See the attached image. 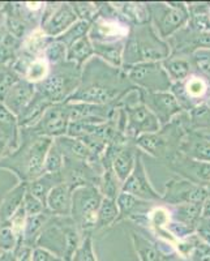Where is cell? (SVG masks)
Returning <instances> with one entry per match:
<instances>
[{"label": "cell", "mask_w": 210, "mask_h": 261, "mask_svg": "<svg viewBox=\"0 0 210 261\" xmlns=\"http://www.w3.org/2000/svg\"><path fill=\"white\" fill-rule=\"evenodd\" d=\"M137 88L130 84L123 68H115L94 57L83 67L78 89L67 102L110 105L120 102Z\"/></svg>", "instance_id": "6da1fadb"}, {"label": "cell", "mask_w": 210, "mask_h": 261, "mask_svg": "<svg viewBox=\"0 0 210 261\" xmlns=\"http://www.w3.org/2000/svg\"><path fill=\"white\" fill-rule=\"evenodd\" d=\"M54 140L21 128L20 145L0 161V169L13 172L18 181L30 183L45 174V161Z\"/></svg>", "instance_id": "7a4b0ae2"}, {"label": "cell", "mask_w": 210, "mask_h": 261, "mask_svg": "<svg viewBox=\"0 0 210 261\" xmlns=\"http://www.w3.org/2000/svg\"><path fill=\"white\" fill-rule=\"evenodd\" d=\"M169 41L161 38L151 22L130 27L123 54V68L141 63L165 62L171 57Z\"/></svg>", "instance_id": "3957f363"}, {"label": "cell", "mask_w": 210, "mask_h": 261, "mask_svg": "<svg viewBox=\"0 0 210 261\" xmlns=\"http://www.w3.org/2000/svg\"><path fill=\"white\" fill-rule=\"evenodd\" d=\"M83 68L71 62L51 65L46 80L37 84V92L46 97L51 103L67 102L74 94L81 83Z\"/></svg>", "instance_id": "277c9868"}, {"label": "cell", "mask_w": 210, "mask_h": 261, "mask_svg": "<svg viewBox=\"0 0 210 261\" xmlns=\"http://www.w3.org/2000/svg\"><path fill=\"white\" fill-rule=\"evenodd\" d=\"M102 200L103 196L97 186L78 187L72 193L71 218L83 237L92 235V231H94L98 209L101 206Z\"/></svg>", "instance_id": "5b68a950"}, {"label": "cell", "mask_w": 210, "mask_h": 261, "mask_svg": "<svg viewBox=\"0 0 210 261\" xmlns=\"http://www.w3.org/2000/svg\"><path fill=\"white\" fill-rule=\"evenodd\" d=\"M146 7L149 9L151 25L165 41L178 34L186 25H188L190 11L187 3H146Z\"/></svg>", "instance_id": "8992f818"}, {"label": "cell", "mask_w": 210, "mask_h": 261, "mask_svg": "<svg viewBox=\"0 0 210 261\" xmlns=\"http://www.w3.org/2000/svg\"><path fill=\"white\" fill-rule=\"evenodd\" d=\"M123 71L132 85L146 92H170L174 85L162 62L141 63L124 67Z\"/></svg>", "instance_id": "52a82bcc"}, {"label": "cell", "mask_w": 210, "mask_h": 261, "mask_svg": "<svg viewBox=\"0 0 210 261\" xmlns=\"http://www.w3.org/2000/svg\"><path fill=\"white\" fill-rule=\"evenodd\" d=\"M120 107L125 113V136L129 140H136L141 135L154 134L162 128L157 116L141 101L134 103H123Z\"/></svg>", "instance_id": "ba28073f"}, {"label": "cell", "mask_w": 210, "mask_h": 261, "mask_svg": "<svg viewBox=\"0 0 210 261\" xmlns=\"http://www.w3.org/2000/svg\"><path fill=\"white\" fill-rule=\"evenodd\" d=\"M207 195H209L207 186H198L180 176H172L166 183L162 201L170 206L196 204V202H204Z\"/></svg>", "instance_id": "9c48e42d"}, {"label": "cell", "mask_w": 210, "mask_h": 261, "mask_svg": "<svg viewBox=\"0 0 210 261\" xmlns=\"http://www.w3.org/2000/svg\"><path fill=\"white\" fill-rule=\"evenodd\" d=\"M78 21L71 3H46L41 29L50 38H59Z\"/></svg>", "instance_id": "30bf717a"}, {"label": "cell", "mask_w": 210, "mask_h": 261, "mask_svg": "<svg viewBox=\"0 0 210 261\" xmlns=\"http://www.w3.org/2000/svg\"><path fill=\"white\" fill-rule=\"evenodd\" d=\"M102 172H103V167L99 163L64 158V166L62 170L63 183L69 186L73 191L84 186H97L98 187Z\"/></svg>", "instance_id": "8fae6325"}, {"label": "cell", "mask_w": 210, "mask_h": 261, "mask_svg": "<svg viewBox=\"0 0 210 261\" xmlns=\"http://www.w3.org/2000/svg\"><path fill=\"white\" fill-rule=\"evenodd\" d=\"M140 101L148 106L149 110L157 116L161 125L165 127L171 123L178 115L184 113L178 98L171 92H146L139 89Z\"/></svg>", "instance_id": "7c38bea8"}, {"label": "cell", "mask_w": 210, "mask_h": 261, "mask_svg": "<svg viewBox=\"0 0 210 261\" xmlns=\"http://www.w3.org/2000/svg\"><path fill=\"white\" fill-rule=\"evenodd\" d=\"M71 116H69L68 102L54 103L47 109L43 116L36 125L30 127V129L39 136L50 137L55 140L67 135Z\"/></svg>", "instance_id": "4fadbf2b"}, {"label": "cell", "mask_w": 210, "mask_h": 261, "mask_svg": "<svg viewBox=\"0 0 210 261\" xmlns=\"http://www.w3.org/2000/svg\"><path fill=\"white\" fill-rule=\"evenodd\" d=\"M165 163L170 170L186 180L198 186H210V163L187 157L180 151H176L167 158Z\"/></svg>", "instance_id": "5bb4252c"}, {"label": "cell", "mask_w": 210, "mask_h": 261, "mask_svg": "<svg viewBox=\"0 0 210 261\" xmlns=\"http://www.w3.org/2000/svg\"><path fill=\"white\" fill-rule=\"evenodd\" d=\"M121 192L129 193V195L135 196V197L142 200V201H162V195H160L157 191L154 190L150 180H149L145 165L142 162L141 151H139V154H137L134 171L130 172V175L128 176L127 180L123 183Z\"/></svg>", "instance_id": "9a60e30c"}, {"label": "cell", "mask_w": 210, "mask_h": 261, "mask_svg": "<svg viewBox=\"0 0 210 261\" xmlns=\"http://www.w3.org/2000/svg\"><path fill=\"white\" fill-rule=\"evenodd\" d=\"M71 122L106 123L113 119L119 106L116 103L94 105L83 102H68Z\"/></svg>", "instance_id": "2e32d148"}, {"label": "cell", "mask_w": 210, "mask_h": 261, "mask_svg": "<svg viewBox=\"0 0 210 261\" xmlns=\"http://www.w3.org/2000/svg\"><path fill=\"white\" fill-rule=\"evenodd\" d=\"M170 46L174 47L172 55L178 53L191 54L196 50H210V32L180 30L178 34H175Z\"/></svg>", "instance_id": "e0dca14e"}, {"label": "cell", "mask_w": 210, "mask_h": 261, "mask_svg": "<svg viewBox=\"0 0 210 261\" xmlns=\"http://www.w3.org/2000/svg\"><path fill=\"white\" fill-rule=\"evenodd\" d=\"M37 88L36 84L21 79L17 84L13 85V88L8 92V94L4 98L3 105L12 111L16 116L20 115L25 110V107L30 103L33 97L36 95Z\"/></svg>", "instance_id": "ac0fdd59"}, {"label": "cell", "mask_w": 210, "mask_h": 261, "mask_svg": "<svg viewBox=\"0 0 210 261\" xmlns=\"http://www.w3.org/2000/svg\"><path fill=\"white\" fill-rule=\"evenodd\" d=\"M179 151L187 157L210 163V141L198 130H188L181 140Z\"/></svg>", "instance_id": "d6986e66"}, {"label": "cell", "mask_w": 210, "mask_h": 261, "mask_svg": "<svg viewBox=\"0 0 210 261\" xmlns=\"http://www.w3.org/2000/svg\"><path fill=\"white\" fill-rule=\"evenodd\" d=\"M54 143L59 148V150L62 151L64 158L88 161V162L99 163L101 165V161L94 157V154L90 151V149L80 139H74V137L65 135V136L58 137V139L54 140Z\"/></svg>", "instance_id": "ffe728a7"}, {"label": "cell", "mask_w": 210, "mask_h": 261, "mask_svg": "<svg viewBox=\"0 0 210 261\" xmlns=\"http://www.w3.org/2000/svg\"><path fill=\"white\" fill-rule=\"evenodd\" d=\"M72 190L65 183L54 188L47 197V209L52 216L69 217L72 211Z\"/></svg>", "instance_id": "44dd1931"}, {"label": "cell", "mask_w": 210, "mask_h": 261, "mask_svg": "<svg viewBox=\"0 0 210 261\" xmlns=\"http://www.w3.org/2000/svg\"><path fill=\"white\" fill-rule=\"evenodd\" d=\"M21 127L18 118L9 111L3 103H0V140H3L15 150L20 145Z\"/></svg>", "instance_id": "7402d4cb"}, {"label": "cell", "mask_w": 210, "mask_h": 261, "mask_svg": "<svg viewBox=\"0 0 210 261\" xmlns=\"http://www.w3.org/2000/svg\"><path fill=\"white\" fill-rule=\"evenodd\" d=\"M139 148L136 146L135 141H128L123 148L119 150L113 161V170L115 171L116 176L121 183H124L134 171L135 163H136L137 154H139Z\"/></svg>", "instance_id": "603a6c76"}, {"label": "cell", "mask_w": 210, "mask_h": 261, "mask_svg": "<svg viewBox=\"0 0 210 261\" xmlns=\"http://www.w3.org/2000/svg\"><path fill=\"white\" fill-rule=\"evenodd\" d=\"M146 220H148V225L153 228L157 238L162 239L163 242L171 241L172 235L167 228L172 222V214L167 206H163V205L153 206L149 211Z\"/></svg>", "instance_id": "cb8c5ba5"}, {"label": "cell", "mask_w": 210, "mask_h": 261, "mask_svg": "<svg viewBox=\"0 0 210 261\" xmlns=\"http://www.w3.org/2000/svg\"><path fill=\"white\" fill-rule=\"evenodd\" d=\"M47 98L43 97L41 93L36 92V95L33 97L30 103L25 107V110L17 116L18 118V124L21 128H30L33 125H36L37 123L41 120L43 114L47 111L50 106H52Z\"/></svg>", "instance_id": "d4e9b609"}, {"label": "cell", "mask_w": 210, "mask_h": 261, "mask_svg": "<svg viewBox=\"0 0 210 261\" xmlns=\"http://www.w3.org/2000/svg\"><path fill=\"white\" fill-rule=\"evenodd\" d=\"M28 191V183L18 181L12 190H9L0 202V217L3 221H9L17 213L24 204L25 195Z\"/></svg>", "instance_id": "484cf974"}, {"label": "cell", "mask_w": 210, "mask_h": 261, "mask_svg": "<svg viewBox=\"0 0 210 261\" xmlns=\"http://www.w3.org/2000/svg\"><path fill=\"white\" fill-rule=\"evenodd\" d=\"M94 55L107 64L113 65L115 68H123V54H124L125 41L111 42V43H102V42H93Z\"/></svg>", "instance_id": "4316f807"}, {"label": "cell", "mask_w": 210, "mask_h": 261, "mask_svg": "<svg viewBox=\"0 0 210 261\" xmlns=\"http://www.w3.org/2000/svg\"><path fill=\"white\" fill-rule=\"evenodd\" d=\"M94 57V47H93V42L89 34L76 39L67 47V60L74 63L80 68H83L84 65Z\"/></svg>", "instance_id": "83f0119b"}, {"label": "cell", "mask_w": 210, "mask_h": 261, "mask_svg": "<svg viewBox=\"0 0 210 261\" xmlns=\"http://www.w3.org/2000/svg\"><path fill=\"white\" fill-rule=\"evenodd\" d=\"M120 16L130 27H140L150 22V15L146 4L144 3H113Z\"/></svg>", "instance_id": "f1b7e54d"}, {"label": "cell", "mask_w": 210, "mask_h": 261, "mask_svg": "<svg viewBox=\"0 0 210 261\" xmlns=\"http://www.w3.org/2000/svg\"><path fill=\"white\" fill-rule=\"evenodd\" d=\"M62 183V172H58V174H47V172H45L43 175L37 178L36 180L28 183V192L32 193L33 196H36L37 199L41 200L47 206L48 193Z\"/></svg>", "instance_id": "f546056e"}, {"label": "cell", "mask_w": 210, "mask_h": 261, "mask_svg": "<svg viewBox=\"0 0 210 261\" xmlns=\"http://www.w3.org/2000/svg\"><path fill=\"white\" fill-rule=\"evenodd\" d=\"M130 238L140 261H162V249L155 244V242L136 231L130 232Z\"/></svg>", "instance_id": "4dcf8cb0"}, {"label": "cell", "mask_w": 210, "mask_h": 261, "mask_svg": "<svg viewBox=\"0 0 210 261\" xmlns=\"http://www.w3.org/2000/svg\"><path fill=\"white\" fill-rule=\"evenodd\" d=\"M116 204H118L119 208L118 222L127 220V218L136 220L137 214L142 216V214L149 213V212H145V206L148 201H142V200L137 199V197L129 195V193L121 192L118 199H116Z\"/></svg>", "instance_id": "1f68e13d"}, {"label": "cell", "mask_w": 210, "mask_h": 261, "mask_svg": "<svg viewBox=\"0 0 210 261\" xmlns=\"http://www.w3.org/2000/svg\"><path fill=\"white\" fill-rule=\"evenodd\" d=\"M51 217H52V214L48 211L42 214H37V216L28 217L27 223H25L22 246L32 249L36 248L39 235H41L42 230H43V227H45V225L47 223V221L50 220Z\"/></svg>", "instance_id": "d6a6232c"}, {"label": "cell", "mask_w": 210, "mask_h": 261, "mask_svg": "<svg viewBox=\"0 0 210 261\" xmlns=\"http://www.w3.org/2000/svg\"><path fill=\"white\" fill-rule=\"evenodd\" d=\"M190 21L188 29L195 32H210V3H188Z\"/></svg>", "instance_id": "836d02e7"}, {"label": "cell", "mask_w": 210, "mask_h": 261, "mask_svg": "<svg viewBox=\"0 0 210 261\" xmlns=\"http://www.w3.org/2000/svg\"><path fill=\"white\" fill-rule=\"evenodd\" d=\"M162 64L169 77L171 79L172 84H181L191 77L192 67L190 60H187L186 58L170 57L169 59L162 62Z\"/></svg>", "instance_id": "e575fe53"}, {"label": "cell", "mask_w": 210, "mask_h": 261, "mask_svg": "<svg viewBox=\"0 0 210 261\" xmlns=\"http://www.w3.org/2000/svg\"><path fill=\"white\" fill-rule=\"evenodd\" d=\"M54 38H50L42 32L41 28L29 33L22 41V51L32 57H43L46 48Z\"/></svg>", "instance_id": "d590c367"}, {"label": "cell", "mask_w": 210, "mask_h": 261, "mask_svg": "<svg viewBox=\"0 0 210 261\" xmlns=\"http://www.w3.org/2000/svg\"><path fill=\"white\" fill-rule=\"evenodd\" d=\"M118 218H119V208H118V204H116V200H111V199H106V197H103L101 206H99V209H98L97 222H95L94 231L103 230V228L114 225V223L118 222Z\"/></svg>", "instance_id": "8d00e7d4"}, {"label": "cell", "mask_w": 210, "mask_h": 261, "mask_svg": "<svg viewBox=\"0 0 210 261\" xmlns=\"http://www.w3.org/2000/svg\"><path fill=\"white\" fill-rule=\"evenodd\" d=\"M121 187H123V183L119 180L113 167L103 169L101 180H99V184H98V190L101 191L102 196L106 197V199L116 200L121 193Z\"/></svg>", "instance_id": "74e56055"}, {"label": "cell", "mask_w": 210, "mask_h": 261, "mask_svg": "<svg viewBox=\"0 0 210 261\" xmlns=\"http://www.w3.org/2000/svg\"><path fill=\"white\" fill-rule=\"evenodd\" d=\"M187 122L190 130L210 129V106L200 103L192 110L187 111Z\"/></svg>", "instance_id": "f35d334b"}, {"label": "cell", "mask_w": 210, "mask_h": 261, "mask_svg": "<svg viewBox=\"0 0 210 261\" xmlns=\"http://www.w3.org/2000/svg\"><path fill=\"white\" fill-rule=\"evenodd\" d=\"M20 80L21 76L12 68V65L0 63V103H3L9 90Z\"/></svg>", "instance_id": "ab89813d"}, {"label": "cell", "mask_w": 210, "mask_h": 261, "mask_svg": "<svg viewBox=\"0 0 210 261\" xmlns=\"http://www.w3.org/2000/svg\"><path fill=\"white\" fill-rule=\"evenodd\" d=\"M43 57L50 63V65L67 62V46L63 42H60L59 39H52L50 42V45L47 46V48H46Z\"/></svg>", "instance_id": "60d3db41"}, {"label": "cell", "mask_w": 210, "mask_h": 261, "mask_svg": "<svg viewBox=\"0 0 210 261\" xmlns=\"http://www.w3.org/2000/svg\"><path fill=\"white\" fill-rule=\"evenodd\" d=\"M63 166H64V155L59 150L55 143H52L45 161V172L47 174H58L62 172Z\"/></svg>", "instance_id": "b9f144b4"}, {"label": "cell", "mask_w": 210, "mask_h": 261, "mask_svg": "<svg viewBox=\"0 0 210 261\" xmlns=\"http://www.w3.org/2000/svg\"><path fill=\"white\" fill-rule=\"evenodd\" d=\"M90 27H92V24H89V22H85V21L78 20L76 24H74L73 27L69 28V29L67 30V32H65L63 36H60L59 38H55V39H59L60 42H63V43H64V45L68 47L72 42H74L76 39L81 38V37L86 36V34H89Z\"/></svg>", "instance_id": "7bdbcfd3"}, {"label": "cell", "mask_w": 210, "mask_h": 261, "mask_svg": "<svg viewBox=\"0 0 210 261\" xmlns=\"http://www.w3.org/2000/svg\"><path fill=\"white\" fill-rule=\"evenodd\" d=\"M74 12L80 21H85L93 24L98 16L97 3H89V2H71Z\"/></svg>", "instance_id": "ee69618b"}, {"label": "cell", "mask_w": 210, "mask_h": 261, "mask_svg": "<svg viewBox=\"0 0 210 261\" xmlns=\"http://www.w3.org/2000/svg\"><path fill=\"white\" fill-rule=\"evenodd\" d=\"M17 243V238L13 232L11 222L3 221L0 226V251H15Z\"/></svg>", "instance_id": "f6af8a7d"}, {"label": "cell", "mask_w": 210, "mask_h": 261, "mask_svg": "<svg viewBox=\"0 0 210 261\" xmlns=\"http://www.w3.org/2000/svg\"><path fill=\"white\" fill-rule=\"evenodd\" d=\"M72 261H98L94 252V247H93L92 235L84 237L83 242L72 257Z\"/></svg>", "instance_id": "bcb514c9"}, {"label": "cell", "mask_w": 210, "mask_h": 261, "mask_svg": "<svg viewBox=\"0 0 210 261\" xmlns=\"http://www.w3.org/2000/svg\"><path fill=\"white\" fill-rule=\"evenodd\" d=\"M24 206L25 212H27L28 217H32V216H37V214H42L47 212V206H46L43 202L41 201L39 199H37L36 196H33L32 193H29L27 191V195H25V199H24Z\"/></svg>", "instance_id": "7dc6e473"}, {"label": "cell", "mask_w": 210, "mask_h": 261, "mask_svg": "<svg viewBox=\"0 0 210 261\" xmlns=\"http://www.w3.org/2000/svg\"><path fill=\"white\" fill-rule=\"evenodd\" d=\"M192 261H210V244L197 239L195 249L191 255Z\"/></svg>", "instance_id": "c3c4849f"}, {"label": "cell", "mask_w": 210, "mask_h": 261, "mask_svg": "<svg viewBox=\"0 0 210 261\" xmlns=\"http://www.w3.org/2000/svg\"><path fill=\"white\" fill-rule=\"evenodd\" d=\"M195 234L197 235L200 241L210 244V218L201 217V220L198 221L197 226H196Z\"/></svg>", "instance_id": "681fc988"}, {"label": "cell", "mask_w": 210, "mask_h": 261, "mask_svg": "<svg viewBox=\"0 0 210 261\" xmlns=\"http://www.w3.org/2000/svg\"><path fill=\"white\" fill-rule=\"evenodd\" d=\"M32 261H64L55 253L50 252L42 247H36L32 252Z\"/></svg>", "instance_id": "f907efd6"}, {"label": "cell", "mask_w": 210, "mask_h": 261, "mask_svg": "<svg viewBox=\"0 0 210 261\" xmlns=\"http://www.w3.org/2000/svg\"><path fill=\"white\" fill-rule=\"evenodd\" d=\"M162 261H192L191 258H186L179 255L175 249H171L169 252H163Z\"/></svg>", "instance_id": "816d5d0a"}, {"label": "cell", "mask_w": 210, "mask_h": 261, "mask_svg": "<svg viewBox=\"0 0 210 261\" xmlns=\"http://www.w3.org/2000/svg\"><path fill=\"white\" fill-rule=\"evenodd\" d=\"M18 256L16 251H0V261H18Z\"/></svg>", "instance_id": "f5cc1de1"}, {"label": "cell", "mask_w": 210, "mask_h": 261, "mask_svg": "<svg viewBox=\"0 0 210 261\" xmlns=\"http://www.w3.org/2000/svg\"><path fill=\"white\" fill-rule=\"evenodd\" d=\"M207 188H209V195L202 202V217L204 218H210V186H207Z\"/></svg>", "instance_id": "db71d44e"}, {"label": "cell", "mask_w": 210, "mask_h": 261, "mask_svg": "<svg viewBox=\"0 0 210 261\" xmlns=\"http://www.w3.org/2000/svg\"><path fill=\"white\" fill-rule=\"evenodd\" d=\"M11 151H12L11 146H9L6 141L0 140V161L3 160V158H6Z\"/></svg>", "instance_id": "11a10c76"}, {"label": "cell", "mask_w": 210, "mask_h": 261, "mask_svg": "<svg viewBox=\"0 0 210 261\" xmlns=\"http://www.w3.org/2000/svg\"><path fill=\"white\" fill-rule=\"evenodd\" d=\"M32 248H25L18 256V261H32Z\"/></svg>", "instance_id": "9f6ffc18"}, {"label": "cell", "mask_w": 210, "mask_h": 261, "mask_svg": "<svg viewBox=\"0 0 210 261\" xmlns=\"http://www.w3.org/2000/svg\"><path fill=\"white\" fill-rule=\"evenodd\" d=\"M198 132H200V134H201L202 136H204V137H206V139L209 140V141H210V129H205V130H198Z\"/></svg>", "instance_id": "6f0895ef"}, {"label": "cell", "mask_w": 210, "mask_h": 261, "mask_svg": "<svg viewBox=\"0 0 210 261\" xmlns=\"http://www.w3.org/2000/svg\"><path fill=\"white\" fill-rule=\"evenodd\" d=\"M64 261H72V258L71 257H67V258H64Z\"/></svg>", "instance_id": "680465c9"}, {"label": "cell", "mask_w": 210, "mask_h": 261, "mask_svg": "<svg viewBox=\"0 0 210 261\" xmlns=\"http://www.w3.org/2000/svg\"><path fill=\"white\" fill-rule=\"evenodd\" d=\"M2 222H3V220H2V217H0V226H2Z\"/></svg>", "instance_id": "91938a15"}]
</instances>
